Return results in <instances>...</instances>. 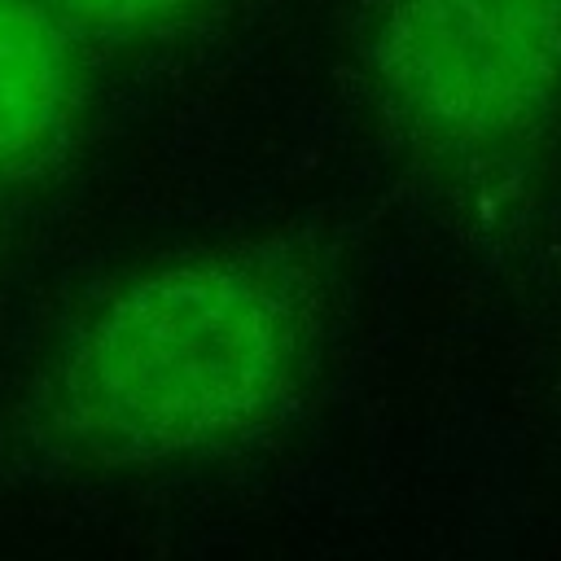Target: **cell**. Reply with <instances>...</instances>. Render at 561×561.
<instances>
[{
    "mask_svg": "<svg viewBox=\"0 0 561 561\" xmlns=\"http://www.w3.org/2000/svg\"><path fill=\"white\" fill-rule=\"evenodd\" d=\"M324 302L285 245H210L140 267L66 337L44 416L61 447L153 469L245 447L311 386Z\"/></svg>",
    "mask_w": 561,
    "mask_h": 561,
    "instance_id": "6da1fadb",
    "label": "cell"
},
{
    "mask_svg": "<svg viewBox=\"0 0 561 561\" xmlns=\"http://www.w3.org/2000/svg\"><path fill=\"white\" fill-rule=\"evenodd\" d=\"M364 57L421 158L504 167L561 110V0H373Z\"/></svg>",
    "mask_w": 561,
    "mask_h": 561,
    "instance_id": "7a4b0ae2",
    "label": "cell"
},
{
    "mask_svg": "<svg viewBox=\"0 0 561 561\" xmlns=\"http://www.w3.org/2000/svg\"><path fill=\"white\" fill-rule=\"evenodd\" d=\"M79 31L53 0H0V184L48 171L83 110Z\"/></svg>",
    "mask_w": 561,
    "mask_h": 561,
    "instance_id": "3957f363",
    "label": "cell"
},
{
    "mask_svg": "<svg viewBox=\"0 0 561 561\" xmlns=\"http://www.w3.org/2000/svg\"><path fill=\"white\" fill-rule=\"evenodd\" d=\"M79 35L114 39V44H145L167 39L193 26L215 0H53Z\"/></svg>",
    "mask_w": 561,
    "mask_h": 561,
    "instance_id": "277c9868",
    "label": "cell"
}]
</instances>
